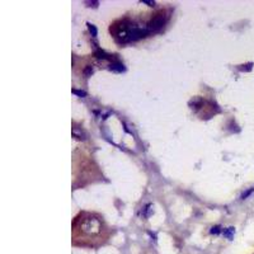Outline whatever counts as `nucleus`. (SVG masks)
<instances>
[{
	"label": "nucleus",
	"instance_id": "1",
	"mask_svg": "<svg viewBox=\"0 0 254 254\" xmlns=\"http://www.w3.org/2000/svg\"><path fill=\"white\" fill-rule=\"evenodd\" d=\"M83 233L89 235H97L100 231V222L97 221L95 219H88L81 226Z\"/></svg>",
	"mask_w": 254,
	"mask_h": 254
},
{
	"label": "nucleus",
	"instance_id": "2",
	"mask_svg": "<svg viewBox=\"0 0 254 254\" xmlns=\"http://www.w3.org/2000/svg\"><path fill=\"white\" fill-rule=\"evenodd\" d=\"M164 24H165V15L163 13H159L150 21V23L148 25V29L150 32H158L164 27Z\"/></svg>",
	"mask_w": 254,
	"mask_h": 254
},
{
	"label": "nucleus",
	"instance_id": "3",
	"mask_svg": "<svg viewBox=\"0 0 254 254\" xmlns=\"http://www.w3.org/2000/svg\"><path fill=\"white\" fill-rule=\"evenodd\" d=\"M94 55H95V57H98V58H102V60H111V55H108V54H106L103 50H100V48H98L95 52H94Z\"/></svg>",
	"mask_w": 254,
	"mask_h": 254
},
{
	"label": "nucleus",
	"instance_id": "4",
	"mask_svg": "<svg viewBox=\"0 0 254 254\" xmlns=\"http://www.w3.org/2000/svg\"><path fill=\"white\" fill-rule=\"evenodd\" d=\"M109 69H111L112 71H116V73H122L125 71V66L121 64V62H112L111 66H109Z\"/></svg>",
	"mask_w": 254,
	"mask_h": 254
},
{
	"label": "nucleus",
	"instance_id": "5",
	"mask_svg": "<svg viewBox=\"0 0 254 254\" xmlns=\"http://www.w3.org/2000/svg\"><path fill=\"white\" fill-rule=\"evenodd\" d=\"M73 135H74L76 139H80V140L85 139V133H84L81 130H79L78 127H74V129H73Z\"/></svg>",
	"mask_w": 254,
	"mask_h": 254
},
{
	"label": "nucleus",
	"instance_id": "6",
	"mask_svg": "<svg viewBox=\"0 0 254 254\" xmlns=\"http://www.w3.org/2000/svg\"><path fill=\"white\" fill-rule=\"evenodd\" d=\"M234 234H235V229L234 227H227V229H225L224 230V236L225 238H227V239H233L234 238Z\"/></svg>",
	"mask_w": 254,
	"mask_h": 254
},
{
	"label": "nucleus",
	"instance_id": "7",
	"mask_svg": "<svg viewBox=\"0 0 254 254\" xmlns=\"http://www.w3.org/2000/svg\"><path fill=\"white\" fill-rule=\"evenodd\" d=\"M87 25H88V28H89V31H90V33H92V36L93 37H97V28L94 27L93 24H90V23H87Z\"/></svg>",
	"mask_w": 254,
	"mask_h": 254
},
{
	"label": "nucleus",
	"instance_id": "8",
	"mask_svg": "<svg viewBox=\"0 0 254 254\" xmlns=\"http://www.w3.org/2000/svg\"><path fill=\"white\" fill-rule=\"evenodd\" d=\"M92 74H93V67H92V66H87V67H85V70H84V75H85L87 78H89Z\"/></svg>",
	"mask_w": 254,
	"mask_h": 254
},
{
	"label": "nucleus",
	"instance_id": "9",
	"mask_svg": "<svg viewBox=\"0 0 254 254\" xmlns=\"http://www.w3.org/2000/svg\"><path fill=\"white\" fill-rule=\"evenodd\" d=\"M73 93L76 95H79V97H85L87 95V93L84 90H78V89H73Z\"/></svg>",
	"mask_w": 254,
	"mask_h": 254
},
{
	"label": "nucleus",
	"instance_id": "10",
	"mask_svg": "<svg viewBox=\"0 0 254 254\" xmlns=\"http://www.w3.org/2000/svg\"><path fill=\"white\" fill-rule=\"evenodd\" d=\"M220 231H221V226H214L212 229H211V234H215V235H217V234H220Z\"/></svg>",
	"mask_w": 254,
	"mask_h": 254
},
{
	"label": "nucleus",
	"instance_id": "11",
	"mask_svg": "<svg viewBox=\"0 0 254 254\" xmlns=\"http://www.w3.org/2000/svg\"><path fill=\"white\" fill-rule=\"evenodd\" d=\"M253 191H254V188H250V189H248V191H245V192L241 194V198H243V200H245V198H247V197L249 196V194H250Z\"/></svg>",
	"mask_w": 254,
	"mask_h": 254
},
{
	"label": "nucleus",
	"instance_id": "12",
	"mask_svg": "<svg viewBox=\"0 0 254 254\" xmlns=\"http://www.w3.org/2000/svg\"><path fill=\"white\" fill-rule=\"evenodd\" d=\"M142 3H144V4H148V5H150V6H152V5L155 4L154 2H148V0H142Z\"/></svg>",
	"mask_w": 254,
	"mask_h": 254
}]
</instances>
